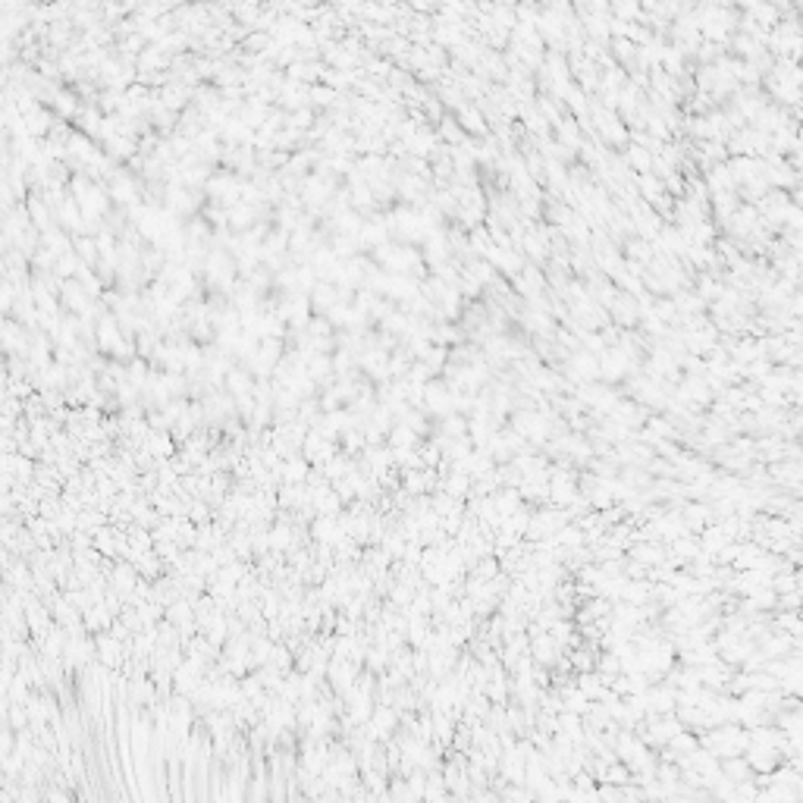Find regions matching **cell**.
<instances>
[{
	"label": "cell",
	"mask_w": 803,
	"mask_h": 803,
	"mask_svg": "<svg viewBox=\"0 0 803 803\" xmlns=\"http://www.w3.org/2000/svg\"><path fill=\"white\" fill-rule=\"evenodd\" d=\"M719 769H721V775L728 778V782H735V784L750 782V778H753V769L747 766V759H744V756H728V759H719Z\"/></svg>",
	"instance_id": "2"
},
{
	"label": "cell",
	"mask_w": 803,
	"mask_h": 803,
	"mask_svg": "<svg viewBox=\"0 0 803 803\" xmlns=\"http://www.w3.org/2000/svg\"><path fill=\"white\" fill-rule=\"evenodd\" d=\"M772 627H775V631H784L788 637H797L803 625H800V618H797V612H778V621Z\"/></svg>",
	"instance_id": "5"
},
{
	"label": "cell",
	"mask_w": 803,
	"mask_h": 803,
	"mask_svg": "<svg viewBox=\"0 0 803 803\" xmlns=\"http://www.w3.org/2000/svg\"><path fill=\"white\" fill-rule=\"evenodd\" d=\"M744 759H747V766L753 769V775H769V772H775L778 766H782V753H778V750H769V747H747Z\"/></svg>",
	"instance_id": "1"
},
{
	"label": "cell",
	"mask_w": 803,
	"mask_h": 803,
	"mask_svg": "<svg viewBox=\"0 0 803 803\" xmlns=\"http://www.w3.org/2000/svg\"><path fill=\"white\" fill-rule=\"evenodd\" d=\"M690 797H694V803H715L712 797L706 794V791H697V794H690Z\"/></svg>",
	"instance_id": "10"
},
{
	"label": "cell",
	"mask_w": 803,
	"mask_h": 803,
	"mask_svg": "<svg viewBox=\"0 0 803 803\" xmlns=\"http://www.w3.org/2000/svg\"><path fill=\"white\" fill-rule=\"evenodd\" d=\"M462 126H464V129H471V132H484V120H480V113L471 110V107L462 110Z\"/></svg>",
	"instance_id": "7"
},
{
	"label": "cell",
	"mask_w": 803,
	"mask_h": 803,
	"mask_svg": "<svg viewBox=\"0 0 803 803\" xmlns=\"http://www.w3.org/2000/svg\"><path fill=\"white\" fill-rule=\"evenodd\" d=\"M627 157L634 160V167H640V170H647V167H653V157L647 154L643 148H627Z\"/></svg>",
	"instance_id": "9"
},
{
	"label": "cell",
	"mask_w": 803,
	"mask_h": 803,
	"mask_svg": "<svg viewBox=\"0 0 803 803\" xmlns=\"http://www.w3.org/2000/svg\"><path fill=\"white\" fill-rule=\"evenodd\" d=\"M596 797L599 803H621V788H615V784H596Z\"/></svg>",
	"instance_id": "8"
},
{
	"label": "cell",
	"mask_w": 803,
	"mask_h": 803,
	"mask_svg": "<svg viewBox=\"0 0 803 803\" xmlns=\"http://www.w3.org/2000/svg\"><path fill=\"white\" fill-rule=\"evenodd\" d=\"M599 784H615V788H625V784H631V772H627L625 762H612V766H606V775H603V782Z\"/></svg>",
	"instance_id": "4"
},
{
	"label": "cell",
	"mask_w": 803,
	"mask_h": 803,
	"mask_svg": "<svg viewBox=\"0 0 803 803\" xmlns=\"http://www.w3.org/2000/svg\"><path fill=\"white\" fill-rule=\"evenodd\" d=\"M374 721H380V728H374V735H377V737H386L389 731H393L395 725H399V715H395L393 709H386V706H383L380 712L374 715Z\"/></svg>",
	"instance_id": "6"
},
{
	"label": "cell",
	"mask_w": 803,
	"mask_h": 803,
	"mask_svg": "<svg viewBox=\"0 0 803 803\" xmlns=\"http://www.w3.org/2000/svg\"><path fill=\"white\" fill-rule=\"evenodd\" d=\"M443 493H446V496H452V499H464L471 493V477L455 471L452 477H446V480H443Z\"/></svg>",
	"instance_id": "3"
}]
</instances>
